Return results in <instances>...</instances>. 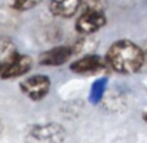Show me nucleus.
Masks as SVG:
<instances>
[{
    "label": "nucleus",
    "instance_id": "5",
    "mask_svg": "<svg viewBox=\"0 0 147 143\" xmlns=\"http://www.w3.org/2000/svg\"><path fill=\"white\" fill-rule=\"evenodd\" d=\"M32 66H33V60L30 56L17 53L10 62L3 64L0 77L4 80H9V79H16V77L24 76L26 73L30 72Z\"/></svg>",
    "mask_w": 147,
    "mask_h": 143
},
{
    "label": "nucleus",
    "instance_id": "1",
    "mask_svg": "<svg viewBox=\"0 0 147 143\" xmlns=\"http://www.w3.org/2000/svg\"><path fill=\"white\" fill-rule=\"evenodd\" d=\"M104 59L113 72L120 75H133L143 67L146 62V53L134 42L121 39L109 47Z\"/></svg>",
    "mask_w": 147,
    "mask_h": 143
},
{
    "label": "nucleus",
    "instance_id": "14",
    "mask_svg": "<svg viewBox=\"0 0 147 143\" xmlns=\"http://www.w3.org/2000/svg\"><path fill=\"white\" fill-rule=\"evenodd\" d=\"M3 132V125H1V122H0V133Z\"/></svg>",
    "mask_w": 147,
    "mask_h": 143
},
{
    "label": "nucleus",
    "instance_id": "9",
    "mask_svg": "<svg viewBox=\"0 0 147 143\" xmlns=\"http://www.w3.org/2000/svg\"><path fill=\"white\" fill-rule=\"evenodd\" d=\"M107 85H109V77L107 76H101V77H97L92 86H90V92H89V102L92 104H98L103 97H104V93L107 90Z\"/></svg>",
    "mask_w": 147,
    "mask_h": 143
},
{
    "label": "nucleus",
    "instance_id": "15",
    "mask_svg": "<svg viewBox=\"0 0 147 143\" xmlns=\"http://www.w3.org/2000/svg\"><path fill=\"white\" fill-rule=\"evenodd\" d=\"M1 69H3V64L0 63V73H1Z\"/></svg>",
    "mask_w": 147,
    "mask_h": 143
},
{
    "label": "nucleus",
    "instance_id": "13",
    "mask_svg": "<svg viewBox=\"0 0 147 143\" xmlns=\"http://www.w3.org/2000/svg\"><path fill=\"white\" fill-rule=\"evenodd\" d=\"M142 117H143V120H144V122L147 123V110L144 112V113H143V116H142Z\"/></svg>",
    "mask_w": 147,
    "mask_h": 143
},
{
    "label": "nucleus",
    "instance_id": "6",
    "mask_svg": "<svg viewBox=\"0 0 147 143\" xmlns=\"http://www.w3.org/2000/svg\"><path fill=\"white\" fill-rule=\"evenodd\" d=\"M106 67H107L106 59L93 53L84 54L70 64V70L77 75H93L104 70Z\"/></svg>",
    "mask_w": 147,
    "mask_h": 143
},
{
    "label": "nucleus",
    "instance_id": "11",
    "mask_svg": "<svg viewBox=\"0 0 147 143\" xmlns=\"http://www.w3.org/2000/svg\"><path fill=\"white\" fill-rule=\"evenodd\" d=\"M43 0H11V7L19 10V12H26L32 10L33 7L39 6Z\"/></svg>",
    "mask_w": 147,
    "mask_h": 143
},
{
    "label": "nucleus",
    "instance_id": "2",
    "mask_svg": "<svg viewBox=\"0 0 147 143\" xmlns=\"http://www.w3.org/2000/svg\"><path fill=\"white\" fill-rule=\"evenodd\" d=\"M66 129L59 123H45L32 126L24 138L26 143H63Z\"/></svg>",
    "mask_w": 147,
    "mask_h": 143
},
{
    "label": "nucleus",
    "instance_id": "8",
    "mask_svg": "<svg viewBox=\"0 0 147 143\" xmlns=\"http://www.w3.org/2000/svg\"><path fill=\"white\" fill-rule=\"evenodd\" d=\"M82 9V0H50L49 10L56 17H73Z\"/></svg>",
    "mask_w": 147,
    "mask_h": 143
},
{
    "label": "nucleus",
    "instance_id": "7",
    "mask_svg": "<svg viewBox=\"0 0 147 143\" xmlns=\"http://www.w3.org/2000/svg\"><path fill=\"white\" fill-rule=\"evenodd\" d=\"M76 49L69 45H61V46H56V47L50 49L43 52L39 56V63L42 66H49V67H56V66H61L64 63H67L71 56L74 54Z\"/></svg>",
    "mask_w": 147,
    "mask_h": 143
},
{
    "label": "nucleus",
    "instance_id": "4",
    "mask_svg": "<svg viewBox=\"0 0 147 143\" xmlns=\"http://www.w3.org/2000/svg\"><path fill=\"white\" fill-rule=\"evenodd\" d=\"M106 23L104 10H83V13L77 17L74 27L80 35H93L106 26Z\"/></svg>",
    "mask_w": 147,
    "mask_h": 143
},
{
    "label": "nucleus",
    "instance_id": "12",
    "mask_svg": "<svg viewBox=\"0 0 147 143\" xmlns=\"http://www.w3.org/2000/svg\"><path fill=\"white\" fill-rule=\"evenodd\" d=\"M106 0H82L83 10H104Z\"/></svg>",
    "mask_w": 147,
    "mask_h": 143
},
{
    "label": "nucleus",
    "instance_id": "10",
    "mask_svg": "<svg viewBox=\"0 0 147 143\" xmlns=\"http://www.w3.org/2000/svg\"><path fill=\"white\" fill-rule=\"evenodd\" d=\"M17 54L13 42L7 37H0V63L6 64Z\"/></svg>",
    "mask_w": 147,
    "mask_h": 143
},
{
    "label": "nucleus",
    "instance_id": "3",
    "mask_svg": "<svg viewBox=\"0 0 147 143\" xmlns=\"http://www.w3.org/2000/svg\"><path fill=\"white\" fill-rule=\"evenodd\" d=\"M51 80L46 75H34L20 82V90L30 100L39 102L49 95Z\"/></svg>",
    "mask_w": 147,
    "mask_h": 143
}]
</instances>
